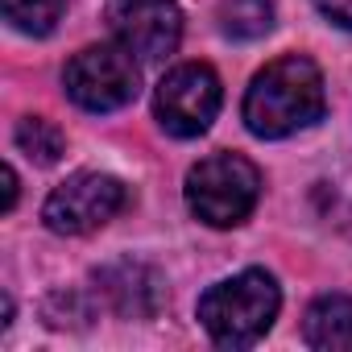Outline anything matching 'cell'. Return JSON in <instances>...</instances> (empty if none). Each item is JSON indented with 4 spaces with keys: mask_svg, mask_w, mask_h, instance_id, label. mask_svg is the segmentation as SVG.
<instances>
[{
    "mask_svg": "<svg viewBox=\"0 0 352 352\" xmlns=\"http://www.w3.org/2000/svg\"><path fill=\"white\" fill-rule=\"evenodd\" d=\"M327 108L323 96V75L311 58L286 54L274 58L245 91V124L253 137L282 141L298 129H311Z\"/></svg>",
    "mask_w": 352,
    "mask_h": 352,
    "instance_id": "cell-1",
    "label": "cell"
},
{
    "mask_svg": "<svg viewBox=\"0 0 352 352\" xmlns=\"http://www.w3.org/2000/svg\"><path fill=\"white\" fill-rule=\"evenodd\" d=\"M278 307H282L278 282L265 270H245L236 278L216 282L199 298V323H204V331L216 344L249 348V344H257L274 327Z\"/></svg>",
    "mask_w": 352,
    "mask_h": 352,
    "instance_id": "cell-2",
    "label": "cell"
},
{
    "mask_svg": "<svg viewBox=\"0 0 352 352\" xmlns=\"http://www.w3.org/2000/svg\"><path fill=\"white\" fill-rule=\"evenodd\" d=\"M261 199V170L241 153H212L187 174V208L212 228H236Z\"/></svg>",
    "mask_w": 352,
    "mask_h": 352,
    "instance_id": "cell-3",
    "label": "cell"
},
{
    "mask_svg": "<svg viewBox=\"0 0 352 352\" xmlns=\"http://www.w3.org/2000/svg\"><path fill=\"white\" fill-rule=\"evenodd\" d=\"M63 83L83 112H116L137 100L141 67H137V54H129L120 42H104V46L79 50L67 63Z\"/></svg>",
    "mask_w": 352,
    "mask_h": 352,
    "instance_id": "cell-4",
    "label": "cell"
},
{
    "mask_svg": "<svg viewBox=\"0 0 352 352\" xmlns=\"http://www.w3.org/2000/svg\"><path fill=\"white\" fill-rule=\"evenodd\" d=\"M220 104H224L220 75L208 63H183L157 83L153 116L170 137H199L212 129Z\"/></svg>",
    "mask_w": 352,
    "mask_h": 352,
    "instance_id": "cell-5",
    "label": "cell"
},
{
    "mask_svg": "<svg viewBox=\"0 0 352 352\" xmlns=\"http://www.w3.org/2000/svg\"><path fill=\"white\" fill-rule=\"evenodd\" d=\"M129 191L112 174H71L67 183H58L42 208V220L58 236H87L104 228L116 212H124Z\"/></svg>",
    "mask_w": 352,
    "mask_h": 352,
    "instance_id": "cell-6",
    "label": "cell"
},
{
    "mask_svg": "<svg viewBox=\"0 0 352 352\" xmlns=\"http://www.w3.org/2000/svg\"><path fill=\"white\" fill-rule=\"evenodd\" d=\"M108 30L137 63H162L183 42V9L174 0H112Z\"/></svg>",
    "mask_w": 352,
    "mask_h": 352,
    "instance_id": "cell-7",
    "label": "cell"
},
{
    "mask_svg": "<svg viewBox=\"0 0 352 352\" xmlns=\"http://www.w3.org/2000/svg\"><path fill=\"white\" fill-rule=\"evenodd\" d=\"M307 348L319 352H352V298L348 294H323L307 307L302 319Z\"/></svg>",
    "mask_w": 352,
    "mask_h": 352,
    "instance_id": "cell-8",
    "label": "cell"
},
{
    "mask_svg": "<svg viewBox=\"0 0 352 352\" xmlns=\"http://www.w3.org/2000/svg\"><path fill=\"white\" fill-rule=\"evenodd\" d=\"M216 21H220V30L228 38L253 42V38L274 30V5H270V0H220Z\"/></svg>",
    "mask_w": 352,
    "mask_h": 352,
    "instance_id": "cell-9",
    "label": "cell"
},
{
    "mask_svg": "<svg viewBox=\"0 0 352 352\" xmlns=\"http://www.w3.org/2000/svg\"><path fill=\"white\" fill-rule=\"evenodd\" d=\"M141 274H145L141 265H116V270H104V274H100L104 294H112V302H116L120 315H149V311H153L149 298H157V286H153V282H149V286H137Z\"/></svg>",
    "mask_w": 352,
    "mask_h": 352,
    "instance_id": "cell-10",
    "label": "cell"
},
{
    "mask_svg": "<svg viewBox=\"0 0 352 352\" xmlns=\"http://www.w3.org/2000/svg\"><path fill=\"white\" fill-rule=\"evenodd\" d=\"M63 9H67V0H5V21L21 34L42 38L58 25Z\"/></svg>",
    "mask_w": 352,
    "mask_h": 352,
    "instance_id": "cell-11",
    "label": "cell"
},
{
    "mask_svg": "<svg viewBox=\"0 0 352 352\" xmlns=\"http://www.w3.org/2000/svg\"><path fill=\"white\" fill-rule=\"evenodd\" d=\"M17 145H21V153H30L38 166H54V162L63 157V133H58L50 120H42V116H25V120L17 124Z\"/></svg>",
    "mask_w": 352,
    "mask_h": 352,
    "instance_id": "cell-12",
    "label": "cell"
},
{
    "mask_svg": "<svg viewBox=\"0 0 352 352\" xmlns=\"http://www.w3.org/2000/svg\"><path fill=\"white\" fill-rule=\"evenodd\" d=\"M315 9L327 21H336L340 30H352V0H315Z\"/></svg>",
    "mask_w": 352,
    "mask_h": 352,
    "instance_id": "cell-13",
    "label": "cell"
},
{
    "mask_svg": "<svg viewBox=\"0 0 352 352\" xmlns=\"http://www.w3.org/2000/svg\"><path fill=\"white\" fill-rule=\"evenodd\" d=\"M13 208H17V170L5 166V212H13Z\"/></svg>",
    "mask_w": 352,
    "mask_h": 352,
    "instance_id": "cell-14",
    "label": "cell"
}]
</instances>
